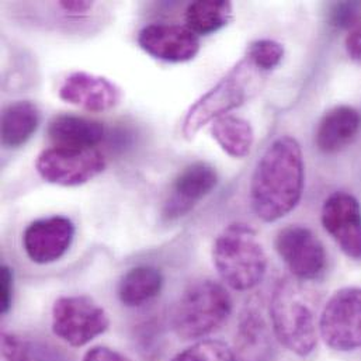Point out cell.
<instances>
[{
  "instance_id": "1",
  "label": "cell",
  "mask_w": 361,
  "mask_h": 361,
  "mask_svg": "<svg viewBox=\"0 0 361 361\" xmlns=\"http://www.w3.org/2000/svg\"><path fill=\"white\" fill-rule=\"evenodd\" d=\"M305 164L301 145L290 135L277 138L256 165L250 183V204L264 222L288 215L301 201Z\"/></svg>"
},
{
  "instance_id": "2",
  "label": "cell",
  "mask_w": 361,
  "mask_h": 361,
  "mask_svg": "<svg viewBox=\"0 0 361 361\" xmlns=\"http://www.w3.org/2000/svg\"><path fill=\"white\" fill-rule=\"evenodd\" d=\"M212 263L221 280L236 291L257 287L267 271V255L257 232L247 224L225 226L214 240Z\"/></svg>"
},
{
  "instance_id": "3",
  "label": "cell",
  "mask_w": 361,
  "mask_h": 361,
  "mask_svg": "<svg viewBox=\"0 0 361 361\" xmlns=\"http://www.w3.org/2000/svg\"><path fill=\"white\" fill-rule=\"evenodd\" d=\"M270 321L274 336L287 350L305 357L318 343L315 308L301 284L281 279L270 300Z\"/></svg>"
},
{
  "instance_id": "4",
  "label": "cell",
  "mask_w": 361,
  "mask_h": 361,
  "mask_svg": "<svg viewBox=\"0 0 361 361\" xmlns=\"http://www.w3.org/2000/svg\"><path fill=\"white\" fill-rule=\"evenodd\" d=\"M263 79L264 73L245 56L190 107L181 127L183 137L191 141L208 123L245 104L260 90Z\"/></svg>"
},
{
  "instance_id": "5",
  "label": "cell",
  "mask_w": 361,
  "mask_h": 361,
  "mask_svg": "<svg viewBox=\"0 0 361 361\" xmlns=\"http://www.w3.org/2000/svg\"><path fill=\"white\" fill-rule=\"evenodd\" d=\"M232 312V298L214 280L190 284L173 311V331L183 341H195L219 329Z\"/></svg>"
},
{
  "instance_id": "6",
  "label": "cell",
  "mask_w": 361,
  "mask_h": 361,
  "mask_svg": "<svg viewBox=\"0 0 361 361\" xmlns=\"http://www.w3.org/2000/svg\"><path fill=\"white\" fill-rule=\"evenodd\" d=\"M52 332L72 348H83L110 326L109 314L87 295H63L52 305Z\"/></svg>"
},
{
  "instance_id": "7",
  "label": "cell",
  "mask_w": 361,
  "mask_h": 361,
  "mask_svg": "<svg viewBox=\"0 0 361 361\" xmlns=\"http://www.w3.org/2000/svg\"><path fill=\"white\" fill-rule=\"evenodd\" d=\"M35 169L49 184L78 187L104 172L106 158L96 148L54 145L37 157Z\"/></svg>"
},
{
  "instance_id": "8",
  "label": "cell",
  "mask_w": 361,
  "mask_h": 361,
  "mask_svg": "<svg viewBox=\"0 0 361 361\" xmlns=\"http://www.w3.org/2000/svg\"><path fill=\"white\" fill-rule=\"evenodd\" d=\"M319 334L336 352L361 348L360 287L342 288L329 298L319 319Z\"/></svg>"
},
{
  "instance_id": "9",
  "label": "cell",
  "mask_w": 361,
  "mask_h": 361,
  "mask_svg": "<svg viewBox=\"0 0 361 361\" xmlns=\"http://www.w3.org/2000/svg\"><path fill=\"white\" fill-rule=\"evenodd\" d=\"M276 250L298 280H315L326 269V252L318 236L302 225H288L276 236Z\"/></svg>"
},
{
  "instance_id": "10",
  "label": "cell",
  "mask_w": 361,
  "mask_h": 361,
  "mask_svg": "<svg viewBox=\"0 0 361 361\" xmlns=\"http://www.w3.org/2000/svg\"><path fill=\"white\" fill-rule=\"evenodd\" d=\"M321 219L342 252L361 260V205L357 198L345 191L334 192L324 202Z\"/></svg>"
},
{
  "instance_id": "11",
  "label": "cell",
  "mask_w": 361,
  "mask_h": 361,
  "mask_svg": "<svg viewBox=\"0 0 361 361\" xmlns=\"http://www.w3.org/2000/svg\"><path fill=\"white\" fill-rule=\"evenodd\" d=\"M75 238L73 222L61 215L39 218L23 233V247L28 259L37 264H49L69 250Z\"/></svg>"
},
{
  "instance_id": "12",
  "label": "cell",
  "mask_w": 361,
  "mask_h": 361,
  "mask_svg": "<svg viewBox=\"0 0 361 361\" xmlns=\"http://www.w3.org/2000/svg\"><path fill=\"white\" fill-rule=\"evenodd\" d=\"M140 47L155 59L169 63H184L200 52V39L188 27L154 23L138 34Z\"/></svg>"
},
{
  "instance_id": "13",
  "label": "cell",
  "mask_w": 361,
  "mask_h": 361,
  "mask_svg": "<svg viewBox=\"0 0 361 361\" xmlns=\"http://www.w3.org/2000/svg\"><path fill=\"white\" fill-rule=\"evenodd\" d=\"M59 99L90 113H104L117 107L123 90L110 79L87 72H73L58 90Z\"/></svg>"
},
{
  "instance_id": "14",
  "label": "cell",
  "mask_w": 361,
  "mask_h": 361,
  "mask_svg": "<svg viewBox=\"0 0 361 361\" xmlns=\"http://www.w3.org/2000/svg\"><path fill=\"white\" fill-rule=\"evenodd\" d=\"M218 184L215 168L205 162H194L183 169L173 181L171 192L164 204L162 216L175 221L188 214Z\"/></svg>"
},
{
  "instance_id": "15",
  "label": "cell",
  "mask_w": 361,
  "mask_h": 361,
  "mask_svg": "<svg viewBox=\"0 0 361 361\" xmlns=\"http://www.w3.org/2000/svg\"><path fill=\"white\" fill-rule=\"evenodd\" d=\"M276 336L257 307L247 305L240 314L233 341L238 361H273L276 356Z\"/></svg>"
},
{
  "instance_id": "16",
  "label": "cell",
  "mask_w": 361,
  "mask_h": 361,
  "mask_svg": "<svg viewBox=\"0 0 361 361\" xmlns=\"http://www.w3.org/2000/svg\"><path fill=\"white\" fill-rule=\"evenodd\" d=\"M360 113L350 106H338L329 110L321 120L315 142L325 154H336L345 149L359 134Z\"/></svg>"
},
{
  "instance_id": "17",
  "label": "cell",
  "mask_w": 361,
  "mask_h": 361,
  "mask_svg": "<svg viewBox=\"0 0 361 361\" xmlns=\"http://www.w3.org/2000/svg\"><path fill=\"white\" fill-rule=\"evenodd\" d=\"M104 126L73 114L55 116L48 124V137L55 145L96 148L104 140Z\"/></svg>"
},
{
  "instance_id": "18",
  "label": "cell",
  "mask_w": 361,
  "mask_h": 361,
  "mask_svg": "<svg viewBox=\"0 0 361 361\" xmlns=\"http://www.w3.org/2000/svg\"><path fill=\"white\" fill-rule=\"evenodd\" d=\"M39 123L41 111L35 103L21 100L8 104L1 113V144L10 149L25 145Z\"/></svg>"
},
{
  "instance_id": "19",
  "label": "cell",
  "mask_w": 361,
  "mask_h": 361,
  "mask_svg": "<svg viewBox=\"0 0 361 361\" xmlns=\"http://www.w3.org/2000/svg\"><path fill=\"white\" fill-rule=\"evenodd\" d=\"M164 287L161 270L152 266H137L120 280L118 298L126 307H141L157 298Z\"/></svg>"
},
{
  "instance_id": "20",
  "label": "cell",
  "mask_w": 361,
  "mask_h": 361,
  "mask_svg": "<svg viewBox=\"0 0 361 361\" xmlns=\"http://www.w3.org/2000/svg\"><path fill=\"white\" fill-rule=\"evenodd\" d=\"M211 135L221 149L235 159L246 158L255 142V133L250 123L229 114L212 123Z\"/></svg>"
},
{
  "instance_id": "21",
  "label": "cell",
  "mask_w": 361,
  "mask_h": 361,
  "mask_svg": "<svg viewBox=\"0 0 361 361\" xmlns=\"http://www.w3.org/2000/svg\"><path fill=\"white\" fill-rule=\"evenodd\" d=\"M232 4L225 0H200L185 10V27L195 35H209L228 25L232 18Z\"/></svg>"
},
{
  "instance_id": "22",
  "label": "cell",
  "mask_w": 361,
  "mask_h": 361,
  "mask_svg": "<svg viewBox=\"0 0 361 361\" xmlns=\"http://www.w3.org/2000/svg\"><path fill=\"white\" fill-rule=\"evenodd\" d=\"M171 361H238L233 350L222 341H200Z\"/></svg>"
},
{
  "instance_id": "23",
  "label": "cell",
  "mask_w": 361,
  "mask_h": 361,
  "mask_svg": "<svg viewBox=\"0 0 361 361\" xmlns=\"http://www.w3.org/2000/svg\"><path fill=\"white\" fill-rule=\"evenodd\" d=\"M246 58L263 73L276 69L284 58V47L269 38L253 41L246 51Z\"/></svg>"
},
{
  "instance_id": "24",
  "label": "cell",
  "mask_w": 361,
  "mask_h": 361,
  "mask_svg": "<svg viewBox=\"0 0 361 361\" xmlns=\"http://www.w3.org/2000/svg\"><path fill=\"white\" fill-rule=\"evenodd\" d=\"M1 361H32L28 345L13 334H1Z\"/></svg>"
},
{
  "instance_id": "25",
  "label": "cell",
  "mask_w": 361,
  "mask_h": 361,
  "mask_svg": "<svg viewBox=\"0 0 361 361\" xmlns=\"http://www.w3.org/2000/svg\"><path fill=\"white\" fill-rule=\"evenodd\" d=\"M13 270L3 264L0 269V310L6 315L13 304Z\"/></svg>"
},
{
  "instance_id": "26",
  "label": "cell",
  "mask_w": 361,
  "mask_h": 361,
  "mask_svg": "<svg viewBox=\"0 0 361 361\" xmlns=\"http://www.w3.org/2000/svg\"><path fill=\"white\" fill-rule=\"evenodd\" d=\"M82 361H133L123 353L107 346H94L89 349Z\"/></svg>"
},
{
  "instance_id": "27",
  "label": "cell",
  "mask_w": 361,
  "mask_h": 361,
  "mask_svg": "<svg viewBox=\"0 0 361 361\" xmlns=\"http://www.w3.org/2000/svg\"><path fill=\"white\" fill-rule=\"evenodd\" d=\"M58 6L61 10H63L68 14L80 16V14L89 13L93 8L94 3L89 0H62V1H58Z\"/></svg>"
},
{
  "instance_id": "28",
  "label": "cell",
  "mask_w": 361,
  "mask_h": 361,
  "mask_svg": "<svg viewBox=\"0 0 361 361\" xmlns=\"http://www.w3.org/2000/svg\"><path fill=\"white\" fill-rule=\"evenodd\" d=\"M346 51L352 61L361 65V27L353 28L346 38Z\"/></svg>"
},
{
  "instance_id": "29",
  "label": "cell",
  "mask_w": 361,
  "mask_h": 361,
  "mask_svg": "<svg viewBox=\"0 0 361 361\" xmlns=\"http://www.w3.org/2000/svg\"><path fill=\"white\" fill-rule=\"evenodd\" d=\"M355 18V6L345 3V4H338L336 8L334 10V21L336 25H350Z\"/></svg>"
}]
</instances>
